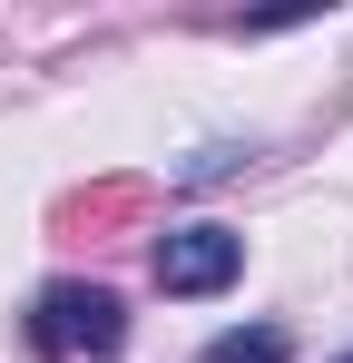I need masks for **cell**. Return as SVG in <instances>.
Listing matches in <instances>:
<instances>
[{"label": "cell", "instance_id": "7a4b0ae2", "mask_svg": "<svg viewBox=\"0 0 353 363\" xmlns=\"http://www.w3.org/2000/svg\"><path fill=\"white\" fill-rule=\"evenodd\" d=\"M235 265H245L235 226H176V236H157V285L167 295H216V285H235Z\"/></svg>", "mask_w": 353, "mask_h": 363}, {"label": "cell", "instance_id": "5b68a950", "mask_svg": "<svg viewBox=\"0 0 353 363\" xmlns=\"http://www.w3.org/2000/svg\"><path fill=\"white\" fill-rule=\"evenodd\" d=\"M344 363H353V354H344Z\"/></svg>", "mask_w": 353, "mask_h": 363}, {"label": "cell", "instance_id": "3957f363", "mask_svg": "<svg viewBox=\"0 0 353 363\" xmlns=\"http://www.w3.org/2000/svg\"><path fill=\"white\" fill-rule=\"evenodd\" d=\"M147 216H157L147 177H89L50 206V236H118V226H147Z\"/></svg>", "mask_w": 353, "mask_h": 363}, {"label": "cell", "instance_id": "6da1fadb", "mask_svg": "<svg viewBox=\"0 0 353 363\" xmlns=\"http://www.w3.org/2000/svg\"><path fill=\"white\" fill-rule=\"evenodd\" d=\"M30 344H40L50 363H69V354H118V344H128V304H118L108 285L59 275V285H40V304H30Z\"/></svg>", "mask_w": 353, "mask_h": 363}, {"label": "cell", "instance_id": "277c9868", "mask_svg": "<svg viewBox=\"0 0 353 363\" xmlns=\"http://www.w3.org/2000/svg\"><path fill=\"white\" fill-rule=\"evenodd\" d=\"M294 344L285 334H275V324H245V334H216V344H206V363H285Z\"/></svg>", "mask_w": 353, "mask_h": 363}]
</instances>
